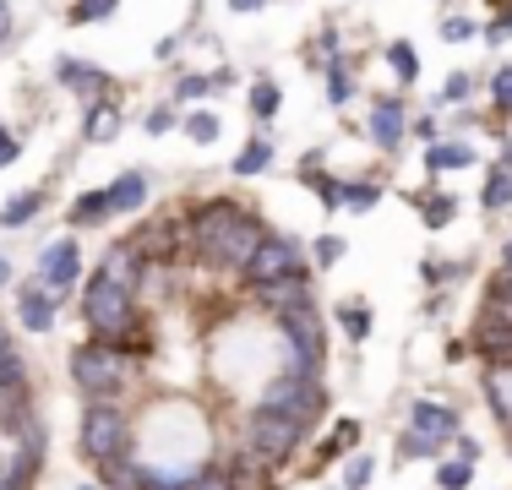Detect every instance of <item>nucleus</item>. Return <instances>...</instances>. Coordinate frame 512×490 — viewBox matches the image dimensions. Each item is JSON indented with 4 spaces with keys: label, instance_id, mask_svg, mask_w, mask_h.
Wrapping results in <instances>:
<instances>
[{
    "label": "nucleus",
    "instance_id": "obj_1",
    "mask_svg": "<svg viewBox=\"0 0 512 490\" xmlns=\"http://www.w3.org/2000/svg\"><path fill=\"white\" fill-rule=\"evenodd\" d=\"M186 235H191V245H197L213 267H235V273H246V262L256 256V245L267 240L262 224H256L246 207L229 202V196L202 202L197 213L186 218Z\"/></svg>",
    "mask_w": 512,
    "mask_h": 490
},
{
    "label": "nucleus",
    "instance_id": "obj_2",
    "mask_svg": "<svg viewBox=\"0 0 512 490\" xmlns=\"http://www.w3.org/2000/svg\"><path fill=\"white\" fill-rule=\"evenodd\" d=\"M126 376H131V365L115 343L93 338V343H82V349H71V382H77V392L88 403H109L126 387Z\"/></svg>",
    "mask_w": 512,
    "mask_h": 490
},
{
    "label": "nucleus",
    "instance_id": "obj_3",
    "mask_svg": "<svg viewBox=\"0 0 512 490\" xmlns=\"http://www.w3.org/2000/svg\"><path fill=\"white\" fill-rule=\"evenodd\" d=\"M474 354H485L491 365L512 360V273L491 278V294L474 316Z\"/></svg>",
    "mask_w": 512,
    "mask_h": 490
},
{
    "label": "nucleus",
    "instance_id": "obj_4",
    "mask_svg": "<svg viewBox=\"0 0 512 490\" xmlns=\"http://www.w3.org/2000/svg\"><path fill=\"white\" fill-rule=\"evenodd\" d=\"M126 441H131V425H126V414L115 409V403H88L82 409V420H77V447L88 452L93 463H115V458H126Z\"/></svg>",
    "mask_w": 512,
    "mask_h": 490
},
{
    "label": "nucleus",
    "instance_id": "obj_5",
    "mask_svg": "<svg viewBox=\"0 0 512 490\" xmlns=\"http://www.w3.org/2000/svg\"><path fill=\"white\" fill-rule=\"evenodd\" d=\"M82 316H88V327H93L104 343H115V338L131 327V289H115L109 278L93 273L88 289H82Z\"/></svg>",
    "mask_w": 512,
    "mask_h": 490
},
{
    "label": "nucleus",
    "instance_id": "obj_6",
    "mask_svg": "<svg viewBox=\"0 0 512 490\" xmlns=\"http://www.w3.org/2000/svg\"><path fill=\"white\" fill-rule=\"evenodd\" d=\"M306 431H311V425L300 420V414H284V409H256L251 420H246V441L256 447V458H267V463L289 458Z\"/></svg>",
    "mask_w": 512,
    "mask_h": 490
},
{
    "label": "nucleus",
    "instance_id": "obj_7",
    "mask_svg": "<svg viewBox=\"0 0 512 490\" xmlns=\"http://www.w3.org/2000/svg\"><path fill=\"white\" fill-rule=\"evenodd\" d=\"M322 403H327V392H322V382H316V371H284L278 382H267V392H262V403L256 409H284V414H300V420H316L322 414Z\"/></svg>",
    "mask_w": 512,
    "mask_h": 490
},
{
    "label": "nucleus",
    "instance_id": "obj_8",
    "mask_svg": "<svg viewBox=\"0 0 512 490\" xmlns=\"http://www.w3.org/2000/svg\"><path fill=\"white\" fill-rule=\"evenodd\" d=\"M284 278H306V256H300V240L289 235H267L256 245V256L246 262V284L267 289V284H284Z\"/></svg>",
    "mask_w": 512,
    "mask_h": 490
},
{
    "label": "nucleus",
    "instance_id": "obj_9",
    "mask_svg": "<svg viewBox=\"0 0 512 490\" xmlns=\"http://www.w3.org/2000/svg\"><path fill=\"white\" fill-rule=\"evenodd\" d=\"M278 327H284V343L295 349V365L300 371H322V316H316V305H295V311L278 316Z\"/></svg>",
    "mask_w": 512,
    "mask_h": 490
},
{
    "label": "nucleus",
    "instance_id": "obj_10",
    "mask_svg": "<svg viewBox=\"0 0 512 490\" xmlns=\"http://www.w3.org/2000/svg\"><path fill=\"white\" fill-rule=\"evenodd\" d=\"M39 284H44V294H50V300H60V294L77 284V245H71V240H55L50 251L39 256Z\"/></svg>",
    "mask_w": 512,
    "mask_h": 490
},
{
    "label": "nucleus",
    "instance_id": "obj_11",
    "mask_svg": "<svg viewBox=\"0 0 512 490\" xmlns=\"http://www.w3.org/2000/svg\"><path fill=\"white\" fill-rule=\"evenodd\" d=\"M55 77H60V88H71V93H82L88 104H99V98L109 93V77L93 60H77V55H60L55 60Z\"/></svg>",
    "mask_w": 512,
    "mask_h": 490
},
{
    "label": "nucleus",
    "instance_id": "obj_12",
    "mask_svg": "<svg viewBox=\"0 0 512 490\" xmlns=\"http://www.w3.org/2000/svg\"><path fill=\"white\" fill-rule=\"evenodd\" d=\"M409 425H414V436L431 441V447H442V441L458 436V414L442 409V403H414V409H409Z\"/></svg>",
    "mask_w": 512,
    "mask_h": 490
},
{
    "label": "nucleus",
    "instance_id": "obj_13",
    "mask_svg": "<svg viewBox=\"0 0 512 490\" xmlns=\"http://www.w3.org/2000/svg\"><path fill=\"white\" fill-rule=\"evenodd\" d=\"M404 131H409L404 104H393V98H387V104L371 109V142L376 147H398V142H404Z\"/></svg>",
    "mask_w": 512,
    "mask_h": 490
},
{
    "label": "nucleus",
    "instance_id": "obj_14",
    "mask_svg": "<svg viewBox=\"0 0 512 490\" xmlns=\"http://www.w3.org/2000/svg\"><path fill=\"white\" fill-rule=\"evenodd\" d=\"M17 316H22V327H28V333H50V327H55V300L33 284V289H22Z\"/></svg>",
    "mask_w": 512,
    "mask_h": 490
},
{
    "label": "nucleus",
    "instance_id": "obj_15",
    "mask_svg": "<svg viewBox=\"0 0 512 490\" xmlns=\"http://www.w3.org/2000/svg\"><path fill=\"white\" fill-rule=\"evenodd\" d=\"M256 300H262V305H273V311L284 316V311H295V305H311V284H306V278H284V284L256 289Z\"/></svg>",
    "mask_w": 512,
    "mask_h": 490
},
{
    "label": "nucleus",
    "instance_id": "obj_16",
    "mask_svg": "<svg viewBox=\"0 0 512 490\" xmlns=\"http://www.w3.org/2000/svg\"><path fill=\"white\" fill-rule=\"evenodd\" d=\"M104 196H109V213H137V207L148 202V175H137V169H131V175H120Z\"/></svg>",
    "mask_w": 512,
    "mask_h": 490
},
{
    "label": "nucleus",
    "instance_id": "obj_17",
    "mask_svg": "<svg viewBox=\"0 0 512 490\" xmlns=\"http://www.w3.org/2000/svg\"><path fill=\"white\" fill-rule=\"evenodd\" d=\"M39 463H44V452H39V447H17L11 469L0 474V490H28V485H33V474H39Z\"/></svg>",
    "mask_w": 512,
    "mask_h": 490
},
{
    "label": "nucleus",
    "instance_id": "obj_18",
    "mask_svg": "<svg viewBox=\"0 0 512 490\" xmlns=\"http://www.w3.org/2000/svg\"><path fill=\"white\" fill-rule=\"evenodd\" d=\"M120 131V109L109 104V98H99V104H88V120H82V137L88 142H109Z\"/></svg>",
    "mask_w": 512,
    "mask_h": 490
},
{
    "label": "nucleus",
    "instance_id": "obj_19",
    "mask_svg": "<svg viewBox=\"0 0 512 490\" xmlns=\"http://www.w3.org/2000/svg\"><path fill=\"white\" fill-rule=\"evenodd\" d=\"M104 485L109 490H148V469L131 458H115V463H104Z\"/></svg>",
    "mask_w": 512,
    "mask_h": 490
},
{
    "label": "nucleus",
    "instance_id": "obj_20",
    "mask_svg": "<svg viewBox=\"0 0 512 490\" xmlns=\"http://www.w3.org/2000/svg\"><path fill=\"white\" fill-rule=\"evenodd\" d=\"M109 218V196L104 191H82L77 202H71V224L77 229H93V224H104Z\"/></svg>",
    "mask_w": 512,
    "mask_h": 490
},
{
    "label": "nucleus",
    "instance_id": "obj_21",
    "mask_svg": "<svg viewBox=\"0 0 512 490\" xmlns=\"http://www.w3.org/2000/svg\"><path fill=\"white\" fill-rule=\"evenodd\" d=\"M39 207H44V191H17L6 207H0V224H6V229H17V224H28V218L39 213Z\"/></svg>",
    "mask_w": 512,
    "mask_h": 490
},
{
    "label": "nucleus",
    "instance_id": "obj_22",
    "mask_svg": "<svg viewBox=\"0 0 512 490\" xmlns=\"http://www.w3.org/2000/svg\"><path fill=\"white\" fill-rule=\"evenodd\" d=\"M463 164H474V153L463 142H442V147H425V169H463Z\"/></svg>",
    "mask_w": 512,
    "mask_h": 490
},
{
    "label": "nucleus",
    "instance_id": "obj_23",
    "mask_svg": "<svg viewBox=\"0 0 512 490\" xmlns=\"http://www.w3.org/2000/svg\"><path fill=\"white\" fill-rule=\"evenodd\" d=\"M382 202V191L365 186V180H349V186H338V207H355V213H371V207Z\"/></svg>",
    "mask_w": 512,
    "mask_h": 490
},
{
    "label": "nucleus",
    "instance_id": "obj_24",
    "mask_svg": "<svg viewBox=\"0 0 512 490\" xmlns=\"http://www.w3.org/2000/svg\"><path fill=\"white\" fill-rule=\"evenodd\" d=\"M278 104H284V93H278V82H256L251 88V115L256 120H273Z\"/></svg>",
    "mask_w": 512,
    "mask_h": 490
},
{
    "label": "nucleus",
    "instance_id": "obj_25",
    "mask_svg": "<svg viewBox=\"0 0 512 490\" xmlns=\"http://www.w3.org/2000/svg\"><path fill=\"white\" fill-rule=\"evenodd\" d=\"M267 158H273V147H267L262 137L246 142V147H240V158H235V175H262V169H267Z\"/></svg>",
    "mask_w": 512,
    "mask_h": 490
},
{
    "label": "nucleus",
    "instance_id": "obj_26",
    "mask_svg": "<svg viewBox=\"0 0 512 490\" xmlns=\"http://www.w3.org/2000/svg\"><path fill=\"white\" fill-rule=\"evenodd\" d=\"M485 207H491V213H502V207H512V175L507 169H496L491 180H485V196H480Z\"/></svg>",
    "mask_w": 512,
    "mask_h": 490
},
{
    "label": "nucleus",
    "instance_id": "obj_27",
    "mask_svg": "<svg viewBox=\"0 0 512 490\" xmlns=\"http://www.w3.org/2000/svg\"><path fill=\"white\" fill-rule=\"evenodd\" d=\"M458 196H425V207H420V218H425V224H431V229H447V224H453V213H458Z\"/></svg>",
    "mask_w": 512,
    "mask_h": 490
},
{
    "label": "nucleus",
    "instance_id": "obj_28",
    "mask_svg": "<svg viewBox=\"0 0 512 490\" xmlns=\"http://www.w3.org/2000/svg\"><path fill=\"white\" fill-rule=\"evenodd\" d=\"M186 490H235V485H229V469H224V463H202V469L191 474Z\"/></svg>",
    "mask_w": 512,
    "mask_h": 490
},
{
    "label": "nucleus",
    "instance_id": "obj_29",
    "mask_svg": "<svg viewBox=\"0 0 512 490\" xmlns=\"http://www.w3.org/2000/svg\"><path fill=\"white\" fill-rule=\"evenodd\" d=\"M387 60H393V71H398L404 82H414V77H420V60H414V44H404V39H398L393 49H387Z\"/></svg>",
    "mask_w": 512,
    "mask_h": 490
},
{
    "label": "nucleus",
    "instance_id": "obj_30",
    "mask_svg": "<svg viewBox=\"0 0 512 490\" xmlns=\"http://www.w3.org/2000/svg\"><path fill=\"white\" fill-rule=\"evenodd\" d=\"M469 480H474V463H442V474H436L442 490H469Z\"/></svg>",
    "mask_w": 512,
    "mask_h": 490
},
{
    "label": "nucleus",
    "instance_id": "obj_31",
    "mask_svg": "<svg viewBox=\"0 0 512 490\" xmlns=\"http://www.w3.org/2000/svg\"><path fill=\"white\" fill-rule=\"evenodd\" d=\"M327 98H333V104H349V98H355V77H344V66L327 71Z\"/></svg>",
    "mask_w": 512,
    "mask_h": 490
},
{
    "label": "nucleus",
    "instance_id": "obj_32",
    "mask_svg": "<svg viewBox=\"0 0 512 490\" xmlns=\"http://www.w3.org/2000/svg\"><path fill=\"white\" fill-rule=\"evenodd\" d=\"M115 6H120V0H77V6H71V17H77V22H104Z\"/></svg>",
    "mask_w": 512,
    "mask_h": 490
},
{
    "label": "nucleus",
    "instance_id": "obj_33",
    "mask_svg": "<svg viewBox=\"0 0 512 490\" xmlns=\"http://www.w3.org/2000/svg\"><path fill=\"white\" fill-rule=\"evenodd\" d=\"M344 327H349V338H365V333H371V311H365V305H349V311H344Z\"/></svg>",
    "mask_w": 512,
    "mask_h": 490
},
{
    "label": "nucleus",
    "instance_id": "obj_34",
    "mask_svg": "<svg viewBox=\"0 0 512 490\" xmlns=\"http://www.w3.org/2000/svg\"><path fill=\"white\" fill-rule=\"evenodd\" d=\"M186 137H191V142H213V137H218V120H213V115H191V120H186Z\"/></svg>",
    "mask_w": 512,
    "mask_h": 490
},
{
    "label": "nucleus",
    "instance_id": "obj_35",
    "mask_svg": "<svg viewBox=\"0 0 512 490\" xmlns=\"http://www.w3.org/2000/svg\"><path fill=\"white\" fill-rule=\"evenodd\" d=\"M442 39H447V44L474 39V22H469V17H447V22H442Z\"/></svg>",
    "mask_w": 512,
    "mask_h": 490
},
{
    "label": "nucleus",
    "instance_id": "obj_36",
    "mask_svg": "<svg viewBox=\"0 0 512 490\" xmlns=\"http://www.w3.org/2000/svg\"><path fill=\"white\" fill-rule=\"evenodd\" d=\"M213 82H218V88H224L229 77H180V98H202L207 88H213Z\"/></svg>",
    "mask_w": 512,
    "mask_h": 490
},
{
    "label": "nucleus",
    "instance_id": "obj_37",
    "mask_svg": "<svg viewBox=\"0 0 512 490\" xmlns=\"http://www.w3.org/2000/svg\"><path fill=\"white\" fill-rule=\"evenodd\" d=\"M338 256H344V240H338V235H322V240H316V262H322V267H333Z\"/></svg>",
    "mask_w": 512,
    "mask_h": 490
},
{
    "label": "nucleus",
    "instance_id": "obj_38",
    "mask_svg": "<svg viewBox=\"0 0 512 490\" xmlns=\"http://www.w3.org/2000/svg\"><path fill=\"white\" fill-rule=\"evenodd\" d=\"M398 452H404V458H436V447H431V441H420V436H404V441H398Z\"/></svg>",
    "mask_w": 512,
    "mask_h": 490
},
{
    "label": "nucleus",
    "instance_id": "obj_39",
    "mask_svg": "<svg viewBox=\"0 0 512 490\" xmlns=\"http://www.w3.org/2000/svg\"><path fill=\"white\" fill-rule=\"evenodd\" d=\"M365 480H371V458H355V463H349V474H344V485H349V490H360Z\"/></svg>",
    "mask_w": 512,
    "mask_h": 490
},
{
    "label": "nucleus",
    "instance_id": "obj_40",
    "mask_svg": "<svg viewBox=\"0 0 512 490\" xmlns=\"http://www.w3.org/2000/svg\"><path fill=\"white\" fill-rule=\"evenodd\" d=\"M169 126H175V109H169V104H164V109H153V115H148V131H153V137H164Z\"/></svg>",
    "mask_w": 512,
    "mask_h": 490
},
{
    "label": "nucleus",
    "instance_id": "obj_41",
    "mask_svg": "<svg viewBox=\"0 0 512 490\" xmlns=\"http://www.w3.org/2000/svg\"><path fill=\"white\" fill-rule=\"evenodd\" d=\"M496 104L512 115V71H496Z\"/></svg>",
    "mask_w": 512,
    "mask_h": 490
},
{
    "label": "nucleus",
    "instance_id": "obj_42",
    "mask_svg": "<svg viewBox=\"0 0 512 490\" xmlns=\"http://www.w3.org/2000/svg\"><path fill=\"white\" fill-rule=\"evenodd\" d=\"M355 441H360V425L344 420V425H338V436H333V452H338V447H355Z\"/></svg>",
    "mask_w": 512,
    "mask_h": 490
},
{
    "label": "nucleus",
    "instance_id": "obj_43",
    "mask_svg": "<svg viewBox=\"0 0 512 490\" xmlns=\"http://www.w3.org/2000/svg\"><path fill=\"white\" fill-rule=\"evenodd\" d=\"M447 98H453V104L469 98V71H453V77H447Z\"/></svg>",
    "mask_w": 512,
    "mask_h": 490
},
{
    "label": "nucleus",
    "instance_id": "obj_44",
    "mask_svg": "<svg viewBox=\"0 0 512 490\" xmlns=\"http://www.w3.org/2000/svg\"><path fill=\"white\" fill-rule=\"evenodd\" d=\"M11 158H17V137H11V131H6V126H0V169H6V164H11Z\"/></svg>",
    "mask_w": 512,
    "mask_h": 490
},
{
    "label": "nucleus",
    "instance_id": "obj_45",
    "mask_svg": "<svg viewBox=\"0 0 512 490\" xmlns=\"http://www.w3.org/2000/svg\"><path fill=\"white\" fill-rule=\"evenodd\" d=\"M11 39V0H0V44Z\"/></svg>",
    "mask_w": 512,
    "mask_h": 490
},
{
    "label": "nucleus",
    "instance_id": "obj_46",
    "mask_svg": "<svg viewBox=\"0 0 512 490\" xmlns=\"http://www.w3.org/2000/svg\"><path fill=\"white\" fill-rule=\"evenodd\" d=\"M507 33H512V17H502V22H496V28H491V33H485V39H491V44H502Z\"/></svg>",
    "mask_w": 512,
    "mask_h": 490
},
{
    "label": "nucleus",
    "instance_id": "obj_47",
    "mask_svg": "<svg viewBox=\"0 0 512 490\" xmlns=\"http://www.w3.org/2000/svg\"><path fill=\"white\" fill-rule=\"evenodd\" d=\"M267 0H229V11H262Z\"/></svg>",
    "mask_w": 512,
    "mask_h": 490
},
{
    "label": "nucleus",
    "instance_id": "obj_48",
    "mask_svg": "<svg viewBox=\"0 0 512 490\" xmlns=\"http://www.w3.org/2000/svg\"><path fill=\"white\" fill-rule=\"evenodd\" d=\"M11 284V267H6V256H0V289H6Z\"/></svg>",
    "mask_w": 512,
    "mask_h": 490
},
{
    "label": "nucleus",
    "instance_id": "obj_49",
    "mask_svg": "<svg viewBox=\"0 0 512 490\" xmlns=\"http://www.w3.org/2000/svg\"><path fill=\"white\" fill-rule=\"evenodd\" d=\"M502 164H507V169H512V142H507V153H502Z\"/></svg>",
    "mask_w": 512,
    "mask_h": 490
},
{
    "label": "nucleus",
    "instance_id": "obj_50",
    "mask_svg": "<svg viewBox=\"0 0 512 490\" xmlns=\"http://www.w3.org/2000/svg\"><path fill=\"white\" fill-rule=\"evenodd\" d=\"M6 349H11V338H6V333H0V354H6Z\"/></svg>",
    "mask_w": 512,
    "mask_h": 490
},
{
    "label": "nucleus",
    "instance_id": "obj_51",
    "mask_svg": "<svg viewBox=\"0 0 512 490\" xmlns=\"http://www.w3.org/2000/svg\"><path fill=\"white\" fill-rule=\"evenodd\" d=\"M77 490H99V485H77Z\"/></svg>",
    "mask_w": 512,
    "mask_h": 490
}]
</instances>
